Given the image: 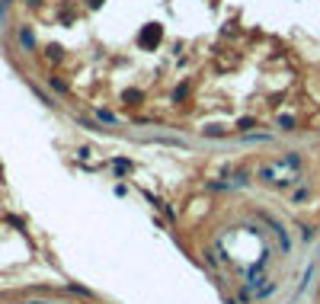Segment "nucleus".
I'll list each match as a JSON object with an SVG mask.
<instances>
[{"label":"nucleus","mask_w":320,"mask_h":304,"mask_svg":"<svg viewBox=\"0 0 320 304\" xmlns=\"http://www.w3.org/2000/svg\"><path fill=\"white\" fill-rule=\"evenodd\" d=\"M259 179L263 182H272V186H291V182H298V157L291 154V157L285 160H275V163H263L259 167Z\"/></svg>","instance_id":"f257e3e1"},{"label":"nucleus","mask_w":320,"mask_h":304,"mask_svg":"<svg viewBox=\"0 0 320 304\" xmlns=\"http://www.w3.org/2000/svg\"><path fill=\"white\" fill-rule=\"evenodd\" d=\"M160 36H163V29H160L157 23H147V26H144V32L138 36V45L144 48V52H151L154 45H160Z\"/></svg>","instance_id":"f03ea898"},{"label":"nucleus","mask_w":320,"mask_h":304,"mask_svg":"<svg viewBox=\"0 0 320 304\" xmlns=\"http://www.w3.org/2000/svg\"><path fill=\"white\" fill-rule=\"evenodd\" d=\"M115 170H119V173H128L131 163H128V160H115Z\"/></svg>","instance_id":"7ed1b4c3"},{"label":"nucleus","mask_w":320,"mask_h":304,"mask_svg":"<svg viewBox=\"0 0 320 304\" xmlns=\"http://www.w3.org/2000/svg\"><path fill=\"white\" fill-rule=\"evenodd\" d=\"M19 38H23V45H32V36H29V29H23V32H19Z\"/></svg>","instance_id":"20e7f679"},{"label":"nucleus","mask_w":320,"mask_h":304,"mask_svg":"<svg viewBox=\"0 0 320 304\" xmlns=\"http://www.w3.org/2000/svg\"><path fill=\"white\" fill-rule=\"evenodd\" d=\"M99 3H103V0H90V7H99Z\"/></svg>","instance_id":"39448f33"},{"label":"nucleus","mask_w":320,"mask_h":304,"mask_svg":"<svg viewBox=\"0 0 320 304\" xmlns=\"http://www.w3.org/2000/svg\"><path fill=\"white\" fill-rule=\"evenodd\" d=\"M32 3H38V0H32Z\"/></svg>","instance_id":"423d86ee"}]
</instances>
